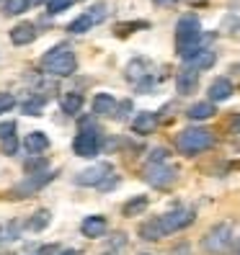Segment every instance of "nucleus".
<instances>
[{"mask_svg":"<svg viewBox=\"0 0 240 255\" xmlns=\"http://www.w3.org/2000/svg\"><path fill=\"white\" fill-rule=\"evenodd\" d=\"M176 47L184 62L202 52V21L197 13H186L176 23Z\"/></svg>","mask_w":240,"mask_h":255,"instance_id":"1","label":"nucleus"},{"mask_svg":"<svg viewBox=\"0 0 240 255\" xmlns=\"http://www.w3.org/2000/svg\"><path fill=\"white\" fill-rule=\"evenodd\" d=\"M41 67L44 72L54 75V78H70L78 70V59H75V52L70 44H57V47H52L41 57Z\"/></svg>","mask_w":240,"mask_h":255,"instance_id":"2","label":"nucleus"},{"mask_svg":"<svg viewBox=\"0 0 240 255\" xmlns=\"http://www.w3.org/2000/svg\"><path fill=\"white\" fill-rule=\"evenodd\" d=\"M212 144H215V134L209 131V129H204V127L184 129V131L176 137L178 152L186 155V157H194V155H199V152H207Z\"/></svg>","mask_w":240,"mask_h":255,"instance_id":"3","label":"nucleus"},{"mask_svg":"<svg viewBox=\"0 0 240 255\" xmlns=\"http://www.w3.org/2000/svg\"><path fill=\"white\" fill-rule=\"evenodd\" d=\"M233 245V227L228 222H220L202 237V250L209 255H225Z\"/></svg>","mask_w":240,"mask_h":255,"instance_id":"4","label":"nucleus"},{"mask_svg":"<svg viewBox=\"0 0 240 255\" xmlns=\"http://www.w3.org/2000/svg\"><path fill=\"white\" fill-rule=\"evenodd\" d=\"M145 181L153 188H171L178 181V168L168 162H158V165H147L145 168Z\"/></svg>","mask_w":240,"mask_h":255,"instance_id":"5","label":"nucleus"},{"mask_svg":"<svg viewBox=\"0 0 240 255\" xmlns=\"http://www.w3.org/2000/svg\"><path fill=\"white\" fill-rule=\"evenodd\" d=\"M194 219H197V212H194V209L178 206V209H171L168 214H163L160 224H163V232H166V235H173V232L186 230L189 224H194Z\"/></svg>","mask_w":240,"mask_h":255,"instance_id":"6","label":"nucleus"},{"mask_svg":"<svg viewBox=\"0 0 240 255\" xmlns=\"http://www.w3.org/2000/svg\"><path fill=\"white\" fill-rule=\"evenodd\" d=\"M103 18H106V5L103 3H96V5H91L83 16H78L70 26H67V31L70 34H85V31H91L93 26H98Z\"/></svg>","mask_w":240,"mask_h":255,"instance_id":"7","label":"nucleus"},{"mask_svg":"<svg viewBox=\"0 0 240 255\" xmlns=\"http://www.w3.org/2000/svg\"><path fill=\"white\" fill-rule=\"evenodd\" d=\"M98 147H101V137H98V131L93 127L80 129V134L72 142V149H75V155H78V157H96Z\"/></svg>","mask_w":240,"mask_h":255,"instance_id":"8","label":"nucleus"},{"mask_svg":"<svg viewBox=\"0 0 240 255\" xmlns=\"http://www.w3.org/2000/svg\"><path fill=\"white\" fill-rule=\"evenodd\" d=\"M111 175H114L111 162H98V165H91V168H85L78 178H75V183H78V186H96V188H101Z\"/></svg>","mask_w":240,"mask_h":255,"instance_id":"9","label":"nucleus"},{"mask_svg":"<svg viewBox=\"0 0 240 255\" xmlns=\"http://www.w3.org/2000/svg\"><path fill=\"white\" fill-rule=\"evenodd\" d=\"M52 178H54V173H52V170H44V173H36V175H26V181H23V183H18L13 193H16L18 199H28V196H34V193H36L39 188L47 186V183L52 181Z\"/></svg>","mask_w":240,"mask_h":255,"instance_id":"10","label":"nucleus"},{"mask_svg":"<svg viewBox=\"0 0 240 255\" xmlns=\"http://www.w3.org/2000/svg\"><path fill=\"white\" fill-rule=\"evenodd\" d=\"M197 88H199V72L194 67H184L181 72H178V78H176V91L181 96H191Z\"/></svg>","mask_w":240,"mask_h":255,"instance_id":"11","label":"nucleus"},{"mask_svg":"<svg viewBox=\"0 0 240 255\" xmlns=\"http://www.w3.org/2000/svg\"><path fill=\"white\" fill-rule=\"evenodd\" d=\"M36 36H39L36 26L28 23V21H23V23H18V26L10 28V41L16 44V47H26V44L36 41Z\"/></svg>","mask_w":240,"mask_h":255,"instance_id":"12","label":"nucleus"},{"mask_svg":"<svg viewBox=\"0 0 240 255\" xmlns=\"http://www.w3.org/2000/svg\"><path fill=\"white\" fill-rule=\"evenodd\" d=\"M106 219H103L101 214H91V217H85L83 222H80V232L85 235V237H91V240H98V237H103V232H106Z\"/></svg>","mask_w":240,"mask_h":255,"instance_id":"13","label":"nucleus"},{"mask_svg":"<svg viewBox=\"0 0 240 255\" xmlns=\"http://www.w3.org/2000/svg\"><path fill=\"white\" fill-rule=\"evenodd\" d=\"M116 109H119V103L114 96L109 93H98L93 98V114L96 116H103V119H114L116 116Z\"/></svg>","mask_w":240,"mask_h":255,"instance_id":"14","label":"nucleus"},{"mask_svg":"<svg viewBox=\"0 0 240 255\" xmlns=\"http://www.w3.org/2000/svg\"><path fill=\"white\" fill-rule=\"evenodd\" d=\"M158 127V116L153 111H142L132 119V131L134 134H153Z\"/></svg>","mask_w":240,"mask_h":255,"instance_id":"15","label":"nucleus"},{"mask_svg":"<svg viewBox=\"0 0 240 255\" xmlns=\"http://www.w3.org/2000/svg\"><path fill=\"white\" fill-rule=\"evenodd\" d=\"M207 93H209V101H212V103L228 101L233 96V83L228 78H217V80H212V85H209Z\"/></svg>","mask_w":240,"mask_h":255,"instance_id":"16","label":"nucleus"},{"mask_svg":"<svg viewBox=\"0 0 240 255\" xmlns=\"http://www.w3.org/2000/svg\"><path fill=\"white\" fill-rule=\"evenodd\" d=\"M140 237L147 240V243H158L160 237H166V232H163V224H160V217H153L140 224Z\"/></svg>","mask_w":240,"mask_h":255,"instance_id":"17","label":"nucleus"},{"mask_svg":"<svg viewBox=\"0 0 240 255\" xmlns=\"http://www.w3.org/2000/svg\"><path fill=\"white\" fill-rule=\"evenodd\" d=\"M215 114H217V109H215L212 101H199L186 111V116L191 119V122H207V119H212Z\"/></svg>","mask_w":240,"mask_h":255,"instance_id":"18","label":"nucleus"},{"mask_svg":"<svg viewBox=\"0 0 240 255\" xmlns=\"http://www.w3.org/2000/svg\"><path fill=\"white\" fill-rule=\"evenodd\" d=\"M23 147L31 155H39V152H47V149H49V139H47V134H44V131H31V134H26Z\"/></svg>","mask_w":240,"mask_h":255,"instance_id":"19","label":"nucleus"},{"mask_svg":"<svg viewBox=\"0 0 240 255\" xmlns=\"http://www.w3.org/2000/svg\"><path fill=\"white\" fill-rule=\"evenodd\" d=\"M150 75V62L147 59H132V62L127 65V80H132V83H140L142 85V80Z\"/></svg>","mask_w":240,"mask_h":255,"instance_id":"20","label":"nucleus"},{"mask_svg":"<svg viewBox=\"0 0 240 255\" xmlns=\"http://www.w3.org/2000/svg\"><path fill=\"white\" fill-rule=\"evenodd\" d=\"M59 106H62L65 114L70 116H78L83 111V93H62V98H59Z\"/></svg>","mask_w":240,"mask_h":255,"instance_id":"21","label":"nucleus"},{"mask_svg":"<svg viewBox=\"0 0 240 255\" xmlns=\"http://www.w3.org/2000/svg\"><path fill=\"white\" fill-rule=\"evenodd\" d=\"M215 62H217V54H215L212 49H202L197 57H191V59H189V67H194L197 72H202V70H209Z\"/></svg>","mask_w":240,"mask_h":255,"instance_id":"22","label":"nucleus"},{"mask_svg":"<svg viewBox=\"0 0 240 255\" xmlns=\"http://www.w3.org/2000/svg\"><path fill=\"white\" fill-rule=\"evenodd\" d=\"M147 206H150V199H147V196H132V199L122 206V214H124V217H140Z\"/></svg>","mask_w":240,"mask_h":255,"instance_id":"23","label":"nucleus"},{"mask_svg":"<svg viewBox=\"0 0 240 255\" xmlns=\"http://www.w3.org/2000/svg\"><path fill=\"white\" fill-rule=\"evenodd\" d=\"M49 222H52V212L49 209H39V212L28 219V230L31 232H44L49 227Z\"/></svg>","mask_w":240,"mask_h":255,"instance_id":"24","label":"nucleus"},{"mask_svg":"<svg viewBox=\"0 0 240 255\" xmlns=\"http://www.w3.org/2000/svg\"><path fill=\"white\" fill-rule=\"evenodd\" d=\"M28 10V0H5L3 3V13L5 16H21Z\"/></svg>","mask_w":240,"mask_h":255,"instance_id":"25","label":"nucleus"},{"mask_svg":"<svg viewBox=\"0 0 240 255\" xmlns=\"http://www.w3.org/2000/svg\"><path fill=\"white\" fill-rule=\"evenodd\" d=\"M0 152H3L5 157H13L18 152V137H8V139H3L0 142Z\"/></svg>","mask_w":240,"mask_h":255,"instance_id":"26","label":"nucleus"},{"mask_svg":"<svg viewBox=\"0 0 240 255\" xmlns=\"http://www.w3.org/2000/svg\"><path fill=\"white\" fill-rule=\"evenodd\" d=\"M44 109V101L41 98H34V101H26L23 106H21V111L26 114V116H39V111Z\"/></svg>","mask_w":240,"mask_h":255,"instance_id":"27","label":"nucleus"},{"mask_svg":"<svg viewBox=\"0 0 240 255\" xmlns=\"http://www.w3.org/2000/svg\"><path fill=\"white\" fill-rule=\"evenodd\" d=\"M44 168H47V162H44L39 155H34L31 160L26 162V173L28 175H36V173H44Z\"/></svg>","mask_w":240,"mask_h":255,"instance_id":"28","label":"nucleus"},{"mask_svg":"<svg viewBox=\"0 0 240 255\" xmlns=\"http://www.w3.org/2000/svg\"><path fill=\"white\" fill-rule=\"evenodd\" d=\"M132 28H147V23H145V21H137V23H119L114 31H116V36H127V34H132Z\"/></svg>","mask_w":240,"mask_h":255,"instance_id":"29","label":"nucleus"},{"mask_svg":"<svg viewBox=\"0 0 240 255\" xmlns=\"http://www.w3.org/2000/svg\"><path fill=\"white\" fill-rule=\"evenodd\" d=\"M72 3H78V0H49V3H47V10H49V13H59V10L70 8Z\"/></svg>","mask_w":240,"mask_h":255,"instance_id":"30","label":"nucleus"},{"mask_svg":"<svg viewBox=\"0 0 240 255\" xmlns=\"http://www.w3.org/2000/svg\"><path fill=\"white\" fill-rule=\"evenodd\" d=\"M158 162H168V149L166 147L153 149V155H150V160H147V165H158Z\"/></svg>","mask_w":240,"mask_h":255,"instance_id":"31","label":"nucleus"},{"mask_svg":"<svg viewBox=\"0 0 240 255\" xmlns=\"http://www.w3.org/2000/svg\"><path fill=\"white\" fill-rule=\"evenodd\" d=\"M8 137H16V122H0V142Z\"/></svg>","mask_w":240,"mask_h":255,"instance_id":"32","label":"nucleus"},{"mask_svg":"<svg viewBox=\"0 0 240 255\" xmlns=\"http://www.w3.org/2000/svg\"><path fill=\"white\" fill-rule=\"evenodd\" d=\"M13 106H16V96L13 93H0V114L10 111Z\"/></svg>","mask_w":240,"mask_h":255,"instance_id":"33","label":"nucleus"},{"mask_svg":"<svg viewBox=\"0 0 240 255\" xmlns=\"http://www.w3.org/2000/svg\"><path fill=\"white\" fill-rule=\"evenodd\" d=\"M127 111H132V103H129V101H124L122 106L116 109V116H114V119H127Z\"/></svg>","mask_w":240,"mask_h":255,"instance_id":"34","label":"nucleus"},{"mask_svg":"<svg viewBox=\"0 0 240 255\" xmlns=\"http://www.w3.org/2000/svg\"><path fill=\"white\" fill-rule=\"evenodd\" d=\"M230 134H238V137H240V114H235L230 119Z\"/></svg>","mask_w":240,"mask_h":255,"instance_id":"35","label":"nucleus"},{"mask_svg":"<svg viewBox=\"0 0 240 255\" xmlns=\"http://www.w3.org/2000/svg\"><path fill=\"white\" fill-rule=\"evenodd\" d=\"M171 255H191V250H189V245H178L176 250H171Z\"/></svg>","mask_w":240,"mask_h":255,"instance_id":"36","label":"nucleus"},{"mask_svg":"<svg viewBox=\"0 0 240 255\" xmlns=\"http://www.w3.org/2000/svg\"><path fill=\"white\" fill-rule=\"evenodd\" d=\"M155 5H160V8H168V5H176L178 0H153Z\"/></svg>","mask_w":240,"mask_h":255,"instance_id":"37","label":"nucleus"},{"mask_svg":"<svg viewBox=\"0 0 240 255\" xmlns=\"http://www.w3.org/2000/svg\"><path fill=\"white\" fill-rule=\"evenodd\" d=\"M57 255H78V250H72V248H67V250H62V253H57Z\"/></svg>","mask_w":240,"mask_h":255,"instance_id":"38","label":"nucleus"},{"mask_svg":"<svg viewBox=\"0 0 240 255\" xmlns=\"http://www.w3.org/2000/svg\"><path fill=\"white\" fill-rule=\"evenodd\" d=\"M34 3H49V0H34Z\"/></svg>","mask_w":240,"mask_h":255,"instance_id":"39","label":"nucleus"}]
</instances>
